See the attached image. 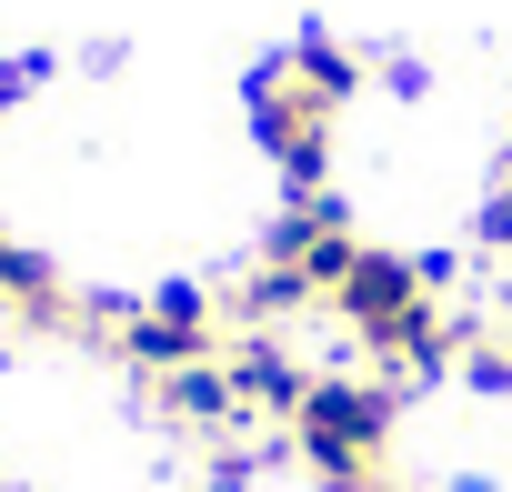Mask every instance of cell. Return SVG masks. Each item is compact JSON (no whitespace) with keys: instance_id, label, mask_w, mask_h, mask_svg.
I'll return each instance as SVG.
<instances>
[{"instance_id":"1","label":"cell","mask_w":512,"mask_h":492,"mask_svg":"<svg viewBox=\"0 0 512 492\" xmlns=\"http://www.w3.org/2000/svg\"><path fill=\"white\" fill-rule=\"evenodd\" d=\"M292 442H302L312 482L382 472V462H392V392H382V382H352V372H312V392H302V412H292Z\"/></svg>"},{"instance_id":"3","label":"cell","mask_w":512,"mask_h":492,"mask_svg":"<svg viewBox=\"0 0 512 492\" xmlns=\"http://www.w3.org/2000/svg\"><path fill=\"white\" fill-rule=\"evenodd\" d=\"M221 372H231V392H241V422H251V412L292 422V412H302V392H312V372H302V362H292L282 342H262V332H251V342H241V352H231Z\"/></svg>"},{"instance_id":"2","label":"cell","mask_w":512,"mask_h":492,"mask_svg":"<svg viewBox=\"0 0 512 492\" xmlns=\"http://www.w3.org/2000/svg\"><path fill=\"white\" fill-rule=\"evenodd\" d=\"M111 342H121V362H131V372H151V382H161V372H191V362H211V352H221V312H211L191 282H161L151 302H131V322H121Z\"/></svg>"},{"instance_id":"9","label":"cell","mask_w":512,"mask_h":492,"mask_svg":"<svg viewBox=\"0 0 512 492\" xmlns=\"http://www.w3.org/2000/svg\"><path fill=\"white\" fill-rule=\"evenodd\" d=\"M251 482H262L251 452H211V482H201V492H251Z\"/></svg>"},{"instance_id":"7","label":"cell","mask_w":512,"mask_h":492,"mask_svg":"<svg viewBox=\"0 0 512 492\" xmlns=\"http://www.w3.org/2000/svg\"><path fill=\"white\" fill-rule=\"evenodd\" d=\"M462 382H472V392H512V352H502V342H472V352H462Z\"/></svg>"},{"instance_id":"5","label":"cell","mask_w":512,"mask_h":492,"mask_svg":"<svg viewBox=\"0 0 512 492\" xmlns=\"http://www.w3.org/2000/svg\"><path fill=\"white\" fill-rule=\"evenodd\" d=\"M151 392H161V412H171L181 432H231V422H241V392H231V372H221V362H191V372H161Z\"/></svg>"},{"instance_id":"11","label":"cell","mask_w":512,"mask_h":492,"mask_svg":"<svg viewBox=\"0 0 512 492\" xmlns=\"http://www.w3.org/2000/svg\"><path fill=\"white\" fill-rule=\"evenodd\" d=\"M0 372H11V342H0Z\"/></svg>"},{"instance_id":"4","label":"cell","mask_w":512,"mask_h":492,"mask_svg":"<svg viewBox=\"0 0 512 492\" xmlns=\"http://www.w3.org/2000/svg\"><path fill=\"white\" fill-rule=\"evenodd\" d=\"M292 91H302L322 121H342V101L362 91V51H342L332 31H302V41H292Z\"/></svg>"},{"instance_id":"8","label":"cell","mask_w":512,"mask_h":492,"mask_svg":"<svg viewBox=\"0 0 512 492\" xmlns=\"http://www.w3.org/2000/svg\"><path fill=\"white\" fill-rule=\"evenodd\" d=\"M41 81H51V61H41V51H21V61H0V111H21V101H31Z\"/></svg>"},{"instance_id":"6","label":"cell","mask_w":512,"mask_h":492,"mask_svg":"<svg viewBox=\"0 0 512 492\" xmlns=\"http://www.w3.org/2000/svg\"><path fill=\"white\" fill-rule=\"evenodd\" d=\"M302 302H322V292H312L302 272H282V262H251V272L231 282V322H241V332H272V322L302 312Z\"/></svg>"},{"instance_id":"10","label":"cell","mask_w":512,"mask_h":492,"mask_svg":"<svg viewBox=\"0 0 512 492\" xmlns=\"http://www.w3.org/2000/svg\"><path fill=\"white\" fill-rule=\"evenodd\" d=\"M482 252H512V181L482 201Z\"/></svg>"}]
</instances>
